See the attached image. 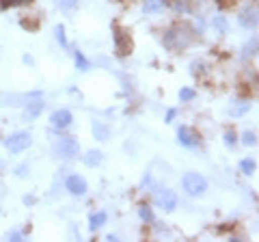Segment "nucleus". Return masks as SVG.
Wrapping results in <instances>:
<instances>
[{
    "label": "nucleus",
    "mask_w": 259,
    "mask_h": 242,
    "mask_svg": "<svg viewBox=\"0 0 259 242\" xmlns=\"http://www.w3.org/2000/svg\"><path fill=\"white\" fill-rule=\"evenodd\" d=\"M242 143H244L246 147H253V145L257 143V136H255V132H244V136H242Z\"/></svg>",
    "instance_id": "25"
},
{
    "label": "nucleus",
    "mask_w": 259,
    "mask_h": 242,
    "mask_svg": "<svg viewBox=\"0 0 259 242\" xmlns=\"http://www.w3.org/2000/svg\"><path fill=\"white\" fill-rule=\"evenodd\" d=\"M112 37H115V50H117L119 56H127L130 52H132V37H130L127 30H123L121 26H115Z\"/></svg>",
    "instance_id": "6"
},
{
    "label": "nucleus",
    "mask_w": 259,
    "mask_h": 242,
    "mask_svg": "<svg viewBox=\"0 0 259 242\" xmlns=\"http://www.w3.org/2000/svg\"><path fill=\"white\" fill-rule=\"evenodd\" d=\"M238 22H240V26H242V28L255 30V28H257V9H255V7H250V5H246L244 9L240 11Z\"/></svg>",
    "instance_id": "8"
},
{
    "label": "nucleus",
    "mask_w": 259,
    "mask_h": 242,
    "mask_svg": "<svg viewBox=\"0 0 259 242\" xmlns=\"http://www.w3.org/2000/svg\"><path fill=\"white\" fill-rule=\"evenodd\" d=\"M182 188L188 192L190 197H203L207 192V180L197 171H188L182 177Z\"/></svg>",
    "instance_id": "1"
},
{
    "label": "nucleus",
    "mask_w": 259,
    "mask_h": 242,
    "mask_svg": "<svg viewBox=\"0 0 259 242\" xmlns=\"http://www.w3.org/2000/svg\"><path fill=\"white\" fill-rule=\"evenodd\" d=\"M54 37H56V42H59L63 48H67V46H69L67 35H65V26H63V24H56V26H54Z\"/></svg>",
    "instance_id": "17"
},
{
    "label": "nucleus",
    "mask_w": 259,
    "mask_h": 242,
    "mask_svg": "<svg viewBox=\"0 0 259 242\" xmlns=\"http://www.w3.org/2000/svg\"><path fill=\"white\" fill-rule=\"evenodd\" d=\"M139 214H141V219H143L145 223H153V221H156V219H153V212H151V208H149L147 204H143V206H141Z\"/></svg>",
    "instance_id": "22"
},
{
    "label": "nucleus",
    "mask_w": 259,
    "mask_h": 242,
    "mask_svg": "<svg viewBox=\"0 0 259 242\" xmlns=\"http://www.w3.org/2000/svg\"><path fill=\"white\" fill-rule=\"evenodd\" d=\"M236 0H218V7H223V9H227V7H231Z\"/></svg>",
    "instance_id": "30"
},
{
    "label": "nucleus",
    "mask_w": 259,
    "mask_h": 242,
    "mask_svg": "<svg viewBox=\"0 0 259 242\" xmlns=\"http://www.w3.org/2000/svg\"><path fill=\"white\" fill-rule=\"evenodd\" d=\"M30 0H0V9H9V7H22L28 5Z\"/></svg>",
    "instance_id": "23"
},
{
    "label": "nucleus",
    "mask_w": 259,
    "mask_h": 242,
    "mask_svg": "<svg viewBox=\"0 0 259 242\" xmlns=\"http://www.w3.org/2000/svg\"><path fill=\"white\" fill-rule=\"evenodd\" d=\"M28 173V167L26 165H20L18 169H15V175H18V177H22V175H26Z\"/></svg>",
    "instance_id": "28"
},
{
    "label": "nucleus",
    "mask_w": 259,
    "mask_h": 242,
    "mask_svg": "<svg viewBox=\"0 0 259 242\" xmlns=\"http://www.w3.org/2000/svg\"><path fill=\"white\" fill-rule=\"evenodd\" d=\"M194 95H197V93H194V89L186 87V89H182V91H180V100H182V102H192Z\"/></svg>",
    "instance_id": "24"
},
{
    "label": "nucleus",
    "mask_w": 259,
    "mask_h": 242,
    "mask_svg": "<svg viewBox=\"0 0 259 242\" xmlns=\"http://www.w3.org/2000/svg\"><path fill=\"white\" fill-rule=\"evenodd\" d=\"M93 136L97 141H106L110 136V130L106 124H102V121H93Z\"/></svg>",
    "instance_id": "12"
},
{
    "label": "nucleus",
    "mask_w": 259,
    "mask_h": 242,
    "mask_svg": "<svg viewBox=\"0 0 259 242\" xmlns=\"http://www.w3.org/2000/svg\"><path fill=\"white\" fill-rule=\"evenodd\" d=\"M24 204H35V197H24Z\"/></svg>",
    "instance_id": "32"
},
{
    "label": "nucleus",
    "mask_w": 259,
    "mask_h": 242,
    "mask_svg": "<svg viewBox=\"0 0 259 242\" xmlns=\"http://www.w3.org/2000/svg\"><path fill=\"white\" fill-rule=\"evenodd\" d=\"M223 141H225L227 147L233 149V147H236V145H238V134L233 132V130H227V132H225V136H223Z\"/></svg>",
    "instance_id": "21"
},
{
    "label": "nucleus",
    "mask_w": 259,
    "mask_h": 242,
    "mask_svg": "<svg viewBox=\"0 0 259 242\" xmlns=\"http://www.w3.org/2000/svg\"><path fill=\"white\" fill-rule=\"evenodd\" d=\"M74 61H76V67L80 69V71H89V67H91V63H89V59L87 56L80 52V50H76L74 52Z\"/></svg>",
    "instance_id": "16"
},
{
    "label": "nucleus",
    "mask_w": 259,
    "mask_h": 242,
    "mask_svg": "<svg viewBox=\"0 0 259 242\" xmlns=\"http://www.w3.org/2000/svg\"><path fill=\"white\" fill-rule=\"evenodd\" d=\"M54 5L59 7L61 11H74L78 7V0H54Z\"/></svg>",
    "instance_id": "19"
},
{
    "label": "nucleus",
    "mask_w": 259,
    "mask_h": 242,
    "mask_svg": "<svg viewBox=\"0 0 259 242\" xmlns=\"http://www.w3.org/2000/svg\"><path fill=\"white\" fill-rule=\"evenodd\" d=\"M44 112V100H35V102H26V110H24V119H37Z\"/></svg>",
    "instance_id": "11"
},
{
    "label": "nucleus",
    "mask_w": 259,
    "mask_h": 242,
    "mask_svg": "<svg viewBox=\"0 0 259 242\" xmlns=\"http://www.w3.org/2000/svg\"><path fill=\"white\" fill-rule=\"evenodd\" d=\"M65 188H67L71 195H76V197H82L87 195V190H89V184L82 175H69L67 180H65Z\"/></svg>",
    "instance_id": "7"
},
{
    "label": "nucleus",
    "mask_w": 259,
    "mask_h": 242,
    "mask_svg": "<svg viewBox=\"0 0 259 242\" xmlns=\"http://www.w3.org/2000/svg\"><path fill=\"white\" fill-rule=\"evenodd\" d=\"M102 160H104V154L100 149H91V151L84 154V165L87 167H97V165H102Z\"/></svg>",
    "instance_id": "13"
},
{
    "label": "nucleus",
    "mask_w": 259,
    "mask_h": 242,
    "mask_svg": "<svg viewBox=\"0 0 259 242\" xmlns=\"http://www.w3.org/2000/svg\"><path fill=\"white\" fill-rule=\"evenodd\" d=\"M212 24H214V28L218 30V33H229V24H227V20L223 18V15H216Z\"/></svg>",
    "instance_id": "20"
},
{
    "label": "nucleus",
    "mask_w": 259,
    "mask_h": 242,
    "mask_svg": "<svg viewBox=\"0 0 259 242\" xmlns=\"http://www.w3.org/2000/svg\"><path fill=\"white\" fill-rule=\"evenodd\" d=\"M54 151H56V156H61V158H76L80 154V143L78 139H74V136H69V134H61L59 139L54 141Z\"/></svg>",
    "instance_id": "3"
},
{
    "label": "nucleus",
    "mask_w": 259,
    "mask_h": 242,
    "mask_svg": "<svg viewBox=\"0 0 259 242\" xmlns=\"http://www.w3.org/2000/svg\"><path fill=\"white\" fill-rule=\"evenodd\" d=\"M24 63H26V65H35V59H32L30 54H24Z\"/></svg>",
    "instance_id": "31"
},
{
    "label": "nucleus",
    "mask_w": 259,
    "mask_h": 242,
    "mask_svg": "<svg viewBox=\"0 0 259 242\" xmlns=\"http://www.w3.org/2000/svg\"><path fill=\"white\" fill-rule=\"evenodd\" d=\"M175 11H182V13L188 11V5H186V0H175Z\"/></svg>",
    "instance_id": "26"
},
{
    "label": "nucleus",
    "mask_w": 259,
    "mask_h": 242,
    "mask_svg": "<svg viewBox=\"0 0 259 242\" xmlns=\"http://www.w3.org/2000/svg\"><path fill=\"white\" fill-rule=\"evenodd\" d=\"M9 240H13V242H22L24 236H22L20 231H11V233H9Z\"/></svg>",
    "instance_id": "27"
},
{
    "label": "nucleus",
    "mask_w": 259,
    "mask_h": 242,
    "mask_svg": "<svg viewBox=\"0 0 259 242\" xmlns=\"http://www.w3.org/2000/svg\"><path fill=\"white\" fill-rule=\"evenodd\" d=\"M71 121H74V115L67 110V108H61V110H54L52 117H50V124L56 128V130H65V128L71 126Z\"/></svg>",
    "instance_id": "9"
},
{
    "label": "nucleus",
    "mask_w": 259,
    "mask_h": 242,
    "mask_svg": "<svg viewBox=\"0 0 259 242\" xmlns=\"http://www.w3.org/2000/svg\"><path fill=\"white\" fill-rule=\"evenodd\" d=\"M153 201H156V206L160 210H164V212H173L177 208V195L171 188H156L153 190Z\"/></svg>",
    "instance_id": "5"
},
{
    "label": "nucleus",
    "mask_w": 259,
    "mask_h": 242,
    "mask_svg": "<svg viewBox=\"0 0 259 242\" xmlns=\"http://www.w3.org/2000/svg\"><path fill=\"white\" fill-rule=\"evenodd\" d=\"M108 221V216H106V212H97V214H91V219H89V227H91V231H95V229H100L104 223Z\"/></svg>",
    "instance_id": "15"
},
{
    "label": "nucleus",
    "mask_w": 259,
    "mask_h": 242,
    "mask_svg": "<svg viewBox=\"0 0 259 242\" xmlns=\"http://www.w3.org/2000/svg\"><path fill=\"white\" fill-rule=\"evenodd\" d=\"M32 145V136L30 132H15L9 139H5V147L11 151V154H22Z\"/></svg>",
    "instance_id": "4"
},
{
    "label": "nucleus",
    "mask_w": 259,
    "mask_h": 242,
    "mask_svg": "<svg viewBox=\"0 0 259 242\" xmlns=\"http://www.w3.org/2000/svg\"><path fill=\"white\" fill-rule=\"evenodd\" d=\"M162 42H164V46L168 48V50L180 52V50H184V48H188L192 44V35L186 28H171V30H166V35H164Z\"/></svg>",
    "instance_id": "2"
},
{
    "label": "nucleus",
    "mask_w": 259,
    "mask_h": 242,
    "mask_svg": "<svg viewBox=\"0 0 259 242\" xmlns=\"http://www.w3.org/2000/svg\"><path fill=\"white\" fill-rule=\"evenodd\" d=\"M177 139H180V143L184 145V147H197L199 141H201L199 134L188 126H182L180 130H177Z\"/></svg>",
    "instance_id": "10"
},
{
    "label": "nucleus",
    "mask_w": 259,
    "mask_h": 242,
    "mask_svg": "<svg viewBox=\"0 0 259 242\" xmlns=\"http://www.w3.org/2000/svg\"><path fill=\"white\" fill-rule=\"evenodd\" d=\"M166 7V0H145L143 3V9L145 13H158Z\"/></svg>",
    "instance_id": "14"
},
{
    "label": "nucleus",
    "mask_w": 259,
    "mask_h": 242,
    "mask_svg": "<svg viewBox=\"0 0 259 242\" xmlns=\"http://www.w3.org/2000/svg\"><path fill=\"white\" fill-rule=\"evenodd\" d=\"M175 117H177V110H175V108H171V110L166 112V119H164V121H166V124H171V121H173Z\"/></svg>",
    "instance_id": "29"
},
{
    "label": "nucleus",
    "mask_w": 259,
    "mask_h": 242,
    "mask_svg": "<svg viewBox=\"0 0 259 242\" xmlns=\"http://www.w3.org/2000/svg\"><path fill=\"white\" fill-rule=\"evenodd\" d=\"M240 169H242V173H244V175H253L255 169H257V163H255L253 158H244L240 163Z\"/></svg>",
    "instance_id": "18"
}]
</instances>
